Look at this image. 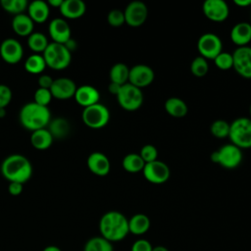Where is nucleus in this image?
Instances as JSON below:
<instances>
[{
  "label": "nucleus",
  "instance_id": "1",
  "mask_svg": "<svg viewBox=\"0 0 251 251\" xmlns=\"http://www.w3.org/2000/svg\"><path fill=\"white\" fill-rule=\"evenodd\" d=\"M99 231L112 243L122 241L129 233L128 219L119 211H108L99 221Z\"/></svg>",
  "mask_w": 251,
  "mask_h": 251
},
{
  "label": "nucleus",
  "instance_id": "2",
  "mask_svg": "<svg viewBox=\"0 0 251 251\" xmlns=\"http://www.w3.org/2000/svg\"><path fill=\"white\" fill-rule=\"evenodd\" d=\"M1 173L9 182H26L32 176V165L24 155L12 154L1 164Z\"/></svg>",
  "mask_w": 251,
  "mask_h": 251
},
{
  "label": "nucleus",
  "instance_id": "3",
  "mask_svg": "<svg viewBox=\"0 0 251 251\" xmlns=\"http://www.w3.org/2000/svg\"><path fill=\"white\" fill-rule=\"evenodd\" d=\"M21 125L31 131L44 128L51 121V113L48 107L40 106L34 102L25 104L19 115Z\"/></svg>",
  "mask_w": 251,
  "mask_h": 251
},
{
  "label": "nucleus",
  "instance_id": "4",
  "mask_svg": "<svg viewBox=\"0 0 251 251\" xmlns=\"http://www.w3.org/2000/svg\"><path fill=\"white\" fill-rule=\"evenodd\" d=\"M42 56L46 66L54 70H64L72 61V52L64 44L56 42L49 43Z\"/></svg>",
  "mask_w": 251,
  "mask_h": 251
},
{
  "label": "nucleus",
  "instance_id": "5",
  "mask_svg": "<svg viewBox=\"0 0 251 251\" xmlns=\"http://www.w3.org/2000/svg\"><path fill=\"white\" fill-rule=\"evenodd\" d=\"M228 138L240 149L251 148V119L240 117L230 124Z\"/></svg>",
  "mask_w": 251,
  "mask_h": 251
},
{
  "label": "nucleus",
  "instance_id": "6",
  "mask_svg": "<svg viewBox=\"0 0 251 251\" xmlns=\"http://www.w3.org/2000/svg\"><path fill=\"white\" fill-rule=\"evenodd\" d=\"M242 151L232 143L223 145L211 155L212 162L219 164L225 169H235L242 162Z\"/></svg>",
  "mask_w": 251,
  "mask_h": 251
},
{
  "label": "nucleus",
  "instance_id": "7",
  "mask_svg": "<svg viewBox=\"0 0 251 251\" xmlns=\"http://www.w3.org/2000/svg\"><path fill=\"white\" fill-rule=\"evenodd\" d=\"M81 119L86 126L93 129H99L106 126L109 123L110 112L105 105L96 103L83 109Z\"/></svg>",
  "mask_w": 251,
  "mask_h": 251
},
{
  "label": "nucleus",
  "instance_id": "8",
  "mask_svg": "<svg viewBox=\"0 0 251 251\" xmlns=\"http://www.w3.org/2000/svg\"><path fill=\"white\" fill-rule=\"evenodd\" d=\"M119 105L126 111L133 112L138 110L144 100L142 90L130 83L122 85L118 95L116 96Z\"/></svg>",
  "mask_w": 251,
  "mask_h": 251
},
{
  "label": "nucleus",
  "instance_id": "9",
  "mask_svg": "<svg viewBox=\"0 0 251 251\" xmlns=\"http://www.w3.org/2000/svg\"><path fill=\"white\" fill-rule=\"evenodd\" d=\"M197 50L206 60H214L223 51V43L217 34L207 32L198 38Z\"/></svg>",
  "mask_w": 251,
  "mask_h": 251
},
{
  "label": "nucleus",
  "instance_id": "10",
  "mask_svg": "<svg viewBox=\"0 0 251 251\" xmlns=\"http://www.w3.org/2000/svg\"><path fill=\"white\" fill-rule=\"evenodd\" d=\"M143 176L147 181L153 184H162L169 180L171 170L163 161H153L145 164L142 170Z\"/></svg>",
  "mask_w": 251,
  "mask_h": 251
},
{
  "label": "nucleus",
  "instance_id": "11",
  "mask_svg": "<svg viewBox=\"0 0 251 251\" xmlns=\"http://www.w3.org/2000/svg\"><path fill=\"white\" fill-rule=\"evenodd\" d=\"M126 24L131 27H138L145 24L148 17V8L141 1H132L126 7L125 11Z\"/></svg>",
  "mask_w": 251,
  "mask_h": 251
},
{
  "label": "nucleus",
  "instance_id": "12",
  "mask_svg": "<svg viewBox=\"0 0 251 251\" xmlns=\"http://www.w3.org/2000/svg\"><path fill=\"white\" fill-rule=\"evenodd\" d=\"M155 78L153 69L144 64H137L129 69L128 83L140 89L149 86Z\"/></svg>",
  "mask_w": 251,
  "mask_h": 251
},
{
  "label": "nucleus",
  "instance_id": "13",
  "mask_svg": "<svg viewBox=\"0 0 251 251\" xmlns=\"http://www.w3.org/2000/svg\"><path fill=\"white\" fill-rule=\"evenodd\" d=\"M232 69L242 77L251 78V47H237L232 53Z\"/></svg>",
  "mask_w": 251,
  "mask_h": 251
},
{
  "label": "nucleus",
  "instance_id": "14",
  "mask_svg": "<svg viewBox=\"0 0 251 251\" xmlns=\"http://www.w3.org/2000/svg\"><path fill=\"white\" fill-rule=\"evenodd\" d=\"M202 11L204 16L216 23L224 22L229 15V8L224 0H206L203 3Z\"/></svg>",
  "mask_w": 251,
  "mask_h": 251
},
{
  "label": "nucleus",
  "instance_id": "15",
  "mask_svg": "<svg viewBox=\"0 0 251 251\" xmlns=\"http://www.w3.org/2000/svg\"><path fill=\"white\" fill-rule=\"evenodd\" d=\"M0 55L6 63L14 65L22 60L24 48L17 39L6 38L0 45Z\"/></svg>",
  "mask_w": 251,
  "mask_h": 251
},
{
  "label": "nucleus",
  "instance_id": "16",
  "mask_svg": "<svg viewBox=\"0 0 251 251\" xmlns=\"http://www.w3.org/2000/svg\"><path fill=\"white\" fill-rule=\"evenodd\" d=\"M76 88L77 86L72 78L58 77L54 79L52 86L50 87V91L52 97L60 100H66L75 96Z\"/></svg>",
  "mask_w": 251,
  "mask_h": 251
},
{
  "label": "nucleus",
  "instance_id": "17",
  "mask_svg": "<svg viewBox=\"0 0 251 251\" xmlns=\"http://www.w3.org/2000/svg\"><path fill=\"white\" fill-rule=\"evenodd\" d=\"M48 31L53 42L65 44L71 39V27L62 18L52 20L49 24Z\"/></svg>",
  "mask_w": 251,
  "mask_h": 251
},
{
  "label": "nucleus",
  "instance_id": "18",
  "mask_svg": "<svg viewBox=\"0 0 251 251\" xmlns=\"http://www.w3.org/2000/svg\"><path fill=\"white\" fill-rule=\"evenodd\" d=\"M87 168L98 176H105L110 173L111 163L109 158L101 152H93L87 157Z\"/></svg>",
  "mask_w": 251,
  "mask_h": 251
},
{
  "label": "nucleus",
  "instance_id": "19",
  "mask_svg": "<svg viewBox=\"0 0 251 251\" xmlns=\"http://www.w3.org/2000/svg\"><path fill=\"white\" fill-rule=\"evenodd\" d=\"M74 98L78 105L86 108L96 103H99L100 93L94 86L89 84H83L76 88Z\"/></svg>",
  "mask_w": 251,
  "mask_h": 251
},
{
  "label": "nucleus",
  "instance_id": "20",
  "mask_svg": "<svg viewBox=\"0 0 251 251\" xmlns=\"http://www.w3.org/2000/svg\"><path fill=\"white\" fill-rule=\"evenodd\" d=\"M230 39L238 47L247 46L251 41V24L247 22L235 24L230 29Z\"/></svg>",
  "mask_w": 251,
  "mask_h": 251
},
{
  "label": "nucleus",
  "instance_id": "21",
  "mask_svg": "<svg viewBox=\"0 0 251 251\" xmlns=\"http://www.w3.org/2000/svg\"><path fill=\"white\" fill-rule=\"evenodd\" d=\"M59 10L63 17L75 20L84 15L86 11V5L82 0H63Z\"/></svg>",
  "mask_w": 251,
  "mask_h": 251
},
{
  "label": "nucleus",
  "instance_id": "22",
  "mask_svg": "<svg viewBox=\"0 0 251 251\" xmlns=\"http://www.w3.org/2000/svg\"><path fill=\"white\" fill-rule=\"evenodd\" d=\"M50 14V7L43 0H34L27 6V15L33 23H44Z\"/></svg>",
  "mask_w": 251,
  "mask_h": 251
},
{
  "label": "nucleus",
  "instance_id": "23",
  "mask_svg": "<svg viewBox=\"0 0 251 251\" xmlns=\"http://www.w3.org/2000/svg\"><path fill=\"white\" fill-rule=\"evenodd\" d=\"M12 28L20 36H29L33 32L34 23L27 14H19L12 20Z\"/></svg>",
  "mask_w": 251,
  "mask_h": 251
},
{
  "label": "nucleus",
  "instance_id": "24",
  "mask_svg": "<svg viewBox=\"0 0 251 251\" xmlns=\"http://www.w3.org/2000/svg\"><path fill=\"white\" fill-rule=\"evenodd\" d=\"M150 226V219L142 213H137L128 219V231L133 235L145 234L149 230Z\"/></svg>",
  "mask_w": 251,
  "mask_h": 251
},
{
  "label": "nucleus",
  "instance_id": "25",
  "mask_svg": "<svg viewBox=\"0 0 251 251\" xmlns=\"http://www.w3.org/2000/svg\"><path fill=\"white\" fill-rule=\"evenodd\" d=\"M165 111L173 118H183L188 112L186 103L178 97H170L165 101Z\"/></svg>",
  "mask_w": 251,
  "mask_h": 251
},
{
  "label": "nucleus",
  "instance_id": "26",
  "mask_svg": "<svg viewBox=\"0 0 251 251\" xmlns=\"http://www.w3.org/2000/svg\"><path fill=\"white\" fill-rule=\"evenodd\" d=\"M53 140L54 138L52 134L49 132V130L46 127L31 131L30 143L37 150L48 149L51 146Z\"/></svg>",
  "mask_w": 251,
  "mask_h": 251
},
{
  "label": "nucleus",
  "instance_id": "27",
  "mask_svg": "<svg viewBox=\"0 0 251 251\" xmlns=\"http://www.w3.org/2000/svg\"><path fill=\"white\" fill-rule=\"evenodd\" d=\"M47 129L52 134L53 138H64L70 131V124L65 118L58 117L50 121Z\"/></svg>",
  "mask_w": 251,
  "mask_h": 251
},
{
  "label": "nucleus",
  "instance_id": "28",
  "mask_svg": "<svg viewBox=\"0 0 251 251\" xmlns=\"http://www.w3.org/2000/svg\"><path fill=\"white\" fill-rule=\"evenodd\" d=\"M128 75H129V68L124 63H116L112 66L109 76L111 82L124 85L128 82Z\"/></svg>",
  "mask_w": 251,
  "mask_h": 251
},
{
  "label": "nucleus",
  "instance_id": "29",
  "mask_svg": "<svg viewBox=\"0 0 251 251\" xmlns=\"http://www.w3.org/2000/svg\"><path fill=\"white\" fill-rule=\"evenodd\" d=\"M122 166L124 170L130 174H135L142 172L145 163L137 153H129L126 155L122 161Z\"/></svg>",
  "mask_w": 251,
  "mask_h": 251
},
{
  "label": "nucleus",
  "instance_id": "30",
  "mask_svg": "<svg viewBox=\"0 0 251 251\" xmlns=\"http://www.w3.org/2000/svg\"><path fill=\"white\" fill-rule=\"evenodd\" d=\"M46 68V63L42 55L32 54L25 61V69L31 75H39Z\"/></svg>",
  "mask_w": 251,
  "mask_h": 251
},
{
  "label": "nucleus",
  "instance_id": "31",
  "mask_svg": "<svg viewBox=\"0 0 251 251\" xmlns=\"http://www.w3.org/2000/svg\"><path fill=\"white\" fill-rule=\"evenodd\" d=\"M83 251H114V247L112 242L99 235L89 238L83 246Z\"/></svg>",
  "mask_w": 251,
  "mask_h": 251
},
{
  "label": "nucleus",
  "instance_id": "32",
  "mask_svg": "<svg viewBox=\"0 0 251 251\" xmlns=\"http://www.w3.org/2000/svg\"><path fill=\"white\" fill-rule=\"evenodd\" d=\"M48 44L49 41L46 35L42 32L33 31L29 36H27V46L34 52V54H38L40 52L43 53Z\"/></svg>",
  "mask_w": 251,
  "mask_h": 251
},
{
  "label": "nucleus",
  "instance_id": "33",
  "mask_svg": "<svg viewBox=\"0 0 251 251\" xmlns=\"http://www.w3.org/2000/svg\"><path fill=\"white\" fill-rule=\"evenodd\" d=\"M0 4L5 11L14 14L15 16L24 14L28 6L26 0H1Z\"/></svg>",
  "mask_w": 251,
  "mask_h": 251
},
{
  "label": "nucleus",
  "instance_id": "34",
  "mask_svg": "<svg viewBox=\"0 0 251 251\" xmlns=\"http://www.w3.org/2000/svg\"><path fill=\"white\" fill-rule=\"evenodd\" d=\"M190 72L196 77H203L209 72V64L208 61L201 57H195L190 64Z\"/></svg>",
  "mask_w": 251,
  "mask_h": 251
},
{
  "label": "nucleus",
  "instance_id": "35",
  "mask_svg": "<svg viewBox=\"0 0 251 251\" xmlns=\"http://www.w3.org/2000/svg\"><path fill=\"white\" fill-rule=\"evenodd\" d=\"M230 124L225 120H216L210 126V131L216 138H226L229 134Z\"/></svg>",
  "mask_w": 251,
  "mask_h": 251
},
{
  "label": "nucleus",
  "instance_id": "36",
  "mask_svg": "<svg viewBox=\"0 0 251 251\" xmlns=\"http://www.w3.org/2000/svg\"><path fill=\"white\" fill-rule=\"evenodd\" d=\"M213 61L216 67L222 71H227L229 69H232V66H233L232 53H228L225 51H222Z\"/></svg>",
  "mask_w": 251,
  "mask_h": 251
},
{
  "label": "nucleus",
  "instance_id": "37",
  "mask_svg": "<svg viewBox=\"0 0 251 251\" xmlns=\"http://www.w3.org/2000/svg\"><path fill=\"white\" fill-rule=\"evenodd\" d=\"M52 94L50 89H45V88H40L38 87L33 96V102L44 107H48L49 103L51 102L52 99Z\"/></svg>",
  "mask_w": 251,
  "mask_h": 251
},
{
  "label": "nucleus",
  "instance_id": "38",
  "mask_svg": "<svg viewBox=\"0 0 251 251\" xmlns=\"http://www.w3.org/2000/svg\"><path fill=\"white\" fill-rule=\"evenodd\" d=\"M145 164L153 162L158 160V150L157 148L152 144H145L142 146L140 152L138 153Z\"/></svg>",
  "mask_w": 251,
  "mask_h": 251
},
{
  "label": "nucleus",
  "instance_id": "39",
  "mask_svg": "<svg viewBox=\"0 0 251 251\" xmlns=\"http://www.w3.org/2000/svg\"><path fill=\"white\" fill-rule=\"evenodd\" d=\"M107 22L111 26H114V27L122 26L124 24H126L124 11L119 9H114L110 11L107 16Z\"/></svg>",
  "mask_w": 251,
  "mask_h": 251
},
{
  "label": "nucleus",
  "instance_id": "40",
  "mask_svg": "<svg viewBox=\"0 0 251 251\" xmlns=\"http://www.w3.org/2000/svg\"><path fill=\"white\" fill-rule=\"evenodd\" d=\"M12 100V90L6 84H0V108H6Z\"/></svg>",
  "mask_w": 251,
  "mask_h": 251
},
{
  "label": "nucleus",
  "instance_id": "41",
  "mask_svg": "<svg viewBox=\"0 0 251 251\" xmlns=\"http://www.w3.org/2000/svg\"><path fill=\"white\" fill-rule=\"evenodd\" d=\"M152 244L147 239L135 240L130 248V251H152Z\"/></svg>",
  "mask_w": 251,
  "mask_h": 251
},
{
  "label": "nucleus",
  "instance_id": "42",
  "mask_svg": "<svg viewBox=\"0 0 251 251\" xmlns=\"http://www.w3.org/2000/svg\"><path fill=\"white\" fill-rule=\"evenodd\" d=\"M54 79L49 75H41L38 77L37 83H38V87L40 88H45V89H50V87L52 86Z\"/></svg>",
  "mask_w": 251,
  "mask_h": 251
},
{
  "label": "nucleus",
  "instance_id": "43",
  "mask_svg": "<svg viewBox=\"0 0 251 251\" xmlns=\"http://www.w3.org/2000/svg\"><path fill=\"white\" fill-rule=\"evenodd\" d=\"M23 183L20 182H9L8 191L13 196H18L23 192Z\"/></svg>",
  "mask_w": 251,
  "mask_h": 251
},
{
  "label": "nucleus",
  "instance_id": "44",
  "mask_svg": "<svg viewBox=\"0 0 251 251\" xmlns=\"http://www.w3.org/2000/svg\"><path fill=\"white\" fill-rule=\"evenodd\" d=\"M121 87H122V85H120V84H117V83H114V82H110L109 86H108V90H109V92L112 95L117 96L119 91H120V89H121Z\"/></svg>",
  "mask_w": 251,
  "mask_h": 251
},
{
  "label": "nucleus",
  "instance_id": "45",
  "mask_svg": "<svg viewBox=\"0 0 251 251\" xmlns=\"http://www.w3.org/2000/svg\"><path fill=\"white\" fill-rule=\"evenodd\" d=\"M234 4L238 7L245 8L251 5V0H234Z\"/></svg>",
  "mask_w": 251,
  "mask_h": 251
},
{
  "label": "nucleus",
  "instance_id": "46",
  "mask_svg": "<svg viewBox=\"0 0 251 251\" xmlns=\"http://www.w3.org/2000/svg\"><path fill=\"white\" fill-rule=\"evenodd\" d=\"M62 3H63V0H49V1H47V4L49 5V7L52 6V7L58 8V9L61 7Z\"/></svg>",
  "mask_w": 251,
  "mask_h": 251
},
{
  "label": "nucleus",
  "instance_id": "47",
  "mask_svg": "<svg viewBox=\"0 0 251 251\" xmlns=\"http://www.w3.org/2000/svg\"><path fill=\"white\" fill-rule=\"evenodd\" d=\"M42 251H62V250L56 245H48V246L44 247V249Z\"/></svg>",
  "mask_w": 251,
  "mask_h": 251
},
{
  "label": "nucleus",
  "instance_id": "48",
  "mask_svg": "<svg viewBox=\"0 0 251 251\" xmlns=\"http://www.w3.org/2000/svg\"><path fill=\"white\" fill-rule=\"evenodd\" d=\"M152 251H169V249L166 246L163 245H157L152 248Z\"/></svg>",
  "mask_w": 251,
  "mask_h": 251
},
{
  "label": "nucleus",
  "instance_id": "49",
  "mask_svg": "<svg viewBox=\"0 0 251 251\" xmlns=\"http://www.w3.org/2000/svg\"><path fill=\"white\" fill-rule=\"evenodd\" d=\"M6 108H0V119H3L6 116Z\"/></svg>",
  "mask_w": 251,
  "mask_h": 251
},
{
  "label": "nucleus",
  "instance_id": "50",
  "mask_svg": "<svg viewBox=\"0 0 251 251\" xmlns=\"http://www.w3.org/2000/svg\"><path fill=\"white\" fill-rule=\"evenodd\" d=\"M249 115H250V119H251V104H250V107H249Z\"/></svg>",
  "mask_w": 251,
  "mask_h": 251
},
{
  "label": "nucleus",
  "instance_id": "51",
  "mask_svg": "<svg viewBox=\"0 0 251 251\" xmlns=\"http://www.w3.org/2000/svg\"><path fill=\"white\" fill-rule=\"evenodd\" d=\"M250 24H251V23H250Z\"/></svg>",
  "mask_w": 251,
  "mask_h": 251
}]
</instances>
